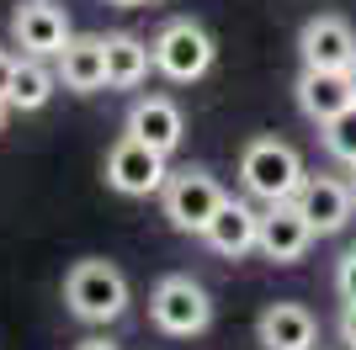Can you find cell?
<instances>
[{
	"label": "cell",
	"mask_w": 356,
	"mask_h": 350,
	"mask_svg": "<svg viewBox=\"0 0 356 350\" xmlns=\"http://www.w3.org/2000/svg\"><path fill=\"white\" fill-rule=\"evenodd\" d=\"M351 186H356V175H351Z\"/></svg>",
	"instance_id": "26"
},
{
	"label": "cell",
	"mask_w": 356,
	"mask_h": 350,
	"mask_svg": "<svg viewBox=\"0 0 356 350\" xmlns=\"http://www.w3.org/2000/svg\"><path fill=\"white\" fill-rule=\"evenodd\" d=\"M298 212L314 223V233H341L356 212V186L351 181H335V175H309L298 186Z\"/></svg>",
	"instance_id": "8"
},
{
	"label": "cell",
	"mask_w": 356,
	"mask_h": 350,
	"mask_svg": "<svg viewBox=\"0 0 356 350\" xmlns=\"http://www.w3.org/2000/svg\"><path fill=\"white\" fill-rule=\"evenodd\" d=\"M74 350H118V345H112V340H80Z\"/></svg>",
	"instance_id": "22"
},
{
	"label": "cell",
	"mask_w": 356,
	"mask_h": 350,
	"mask_svg": "<svg viewBox=\"0 0 356 350\" xmlns=\"http://www.w3.org/2000/svg\"><path fill=\"white\" fill-rule=\"evenodd\" d=\"M229 202L218 186V175H208L202 165H186V170H176L170 181H165L160 191V207H165V218H170V228L176 233H208V223L218 218V207Z\"/></svg>",
	"instance_id": "3"
},
{
	"label": "cell",
	"mask_w": 356,
	"mask_h": 350,
	"mask_svg": "<svg viewBox=\"0 0 356 350\" xmlns=\"http://www.w3.org/2000/svg\"><path fill=\"white\" fill-rule=\"evenodd\" d=\"M149 319H154L160 335L192 340V335H202L213 324V303H208V292H202V281L165 276L160 287H154V297H149Z\"/></svg>",
	"instance_id": "5"
},
{
	"label": "cell",
	"mask_w": 356,
	"mask_h": 350,
	"mask_svg": "<svg viewBox=\"0 0 356 350\" xmlns=\"http://www.w3.org/2000/svg\"><path fill=\"white\" fill-rule=\"evenodd\" d=\"M255 335L266 350H314L319 340V319H314L303 303H271L261 319H255Z\"/></svg>",
	"instance_id": "12"
},
{
	"label": "cell",
	"mask_w": 356,
	"mask_h": 350,
	"mask_svg": "<svg viewBox=\"0 0 356 350\" xmlns=\"http://www.w3.org/2000/svg\"><path fill=\"white\" fill-rule=\"evenodd\" d=\"M335 292H341V303H356V244L341 255V265H335Z\"/></svg>",
	"instance_id": "19"
},
{
	"label": "cell",
	"mask_w": 356,
	"mask_h": 350,
	"mask_svg": "<svg viewBox=\"0 0 356 350\" xmlns=\"http://www.w3.org/2000/svg\"><path fill=\"white\" fill-rule=\"evenodd\" d=\"M11 74H16V58L6 53V48H0V96H6V90H11Z\"/></svg>",
	"instance_id": "21"
},
{
	"label": "cell",
	"mask_w": 356,
	"mask_h": 350,
	"mask_svg": "<svg viewBox=\"0 0 356 350\" xmlns=\"http://www.w3.org/2000/svg\"><path fill=\"white\" fill-rule=\"evenodd\" d=\"M59 80L74 96L102 90L106 85V38H70L59 53Z\"/></svg>",
	"instance_id": "15"
},
{
	"label": "cell",
	"mask_w": 356,
	"mask_h": 350,
	"mask_svg": "<svg viewBox=\"0 0 356 350\" xmlns=\"http://www.w3.org/2000/svg\"><path fill=\"white\" fill-rule=\"evenodd\" d=\"M54 80L59 74L48 69L43 58H16V74H11V90H6V101H11V112H38V106H48V96H54Z\"/></svg>",
	"instance_id": "17"
},
{
	"label": "cell",
	"mask_w": 356,
	"mask_h": 350,
	"mask_svg": "<svg viewBox=\"0 0 356 350\" xmlns=\"http://www.w3.org/2000/svg\"><path fill=\"white\" fill-rule=\"evenodd\" d=\"M314 239H319V233L298 212V202H271L266 212H261V239H255V249H261L271 265H293V260L309 255Z\"/></svg>",
	"instance_id": "7"
},
{
	"label": "cell",
	"mask_w": 356,
	"mask_h": 350,
	"mask_svg": "<svg viewBox=\"0 0 356 350\" xmlns=\"http://www.w3.org/2000/svg\"><path fill=\"white\" fill-rule=\"evenodd\" d=\"M11 38L16 48H27L32 58H59L64 43H70V22L54 0H27V6H16L11 16Z\"/></svg>",
	"instance_id": "9"
},
{
	"label": "cell",
	"mask_w": 356,
	"mask_h": 350,
	"mask_svg": "<svg viewBox=\"0 0 356 350\" xmlns=\"http://www.w3.org/2000/svg\"><path fill=\"white\" fill-rule=\"evenodd\" d=\"M213 58H218V48H213L208 27H197L192 16L165 22L160 38H154V69H160L165 80H176V85H192V80H202V74L213 69Z\"/></svg>",
	"instance_id": "4"
},
{
	"label": "cell",
	"mask_w": 356,
	"mask_h": 350,
	"mask_svg": "<svg viewBox=\"0 0 356 350\" xmlns=\"http://www.w3.org/2000/svg\"><path fill=\"white\" fill-rule=\"evenodd\" d=\"M128 133L144 138L149 149H160V154H176L181 138H186V117H181L176 101H165V96H144V101L128 112Z\"/></svg>",
	"instance_id": "14"
},
{
	"label": "cell",
	"mask_w": 356,
	"mask_h": 350,
	"mask_svg": "<svg viewBox=\"0 0 356 350\" xmlns=\"http://www.w3.org/2000/svg\"><path fill=\"white\" fill-rule=\"evenodd\" d=\"M64 303H70L74 319H86V324H112L128 308V276L112 260H80L64 276Z\"/></svg>",
	"instance_id": "2"
},
{
	"label": "cell",
	"mask_w": 356,
	"mask_h": 350,
	"mask_svg": "<svg viewBox=\"0 0 356 350\" xmlns=\"http://www.w3.org/2000/svg\"><path fill=\"white\" fill-rule=\"evenodd\" d=\"M325 149H330V160H341L346 170H356V101L341 117L325 122Z\"/></svg>",
	"instance_id": "18"
},
{
	"label": "cell",
	"mask_w": 356,
	"mask_h": 350,
	"mask_svg": "<svg viewBox=\"0 0 356 350\" xmlns=\"http://www.w3.org/2000/svg\"><path fill=\"white\" fill-rule=\"evenodd\" d=\"M202 239H208L213 255L239 260V255H250L255 239H261V212H255L250 202H234V197H229V202L218 207V218L208 223V233H202Z\"/></svg>",
	"instance_id": "13"
},
{
	"label": "cell",
	"mask_w": 356,
	"mask_h": 350,
	"mask_svg": "<svg viewBox=\"0 0 356 350\" xmlns=\"http://www.w3.org/2000/svg\"><path fill=\"white\" fill-rule=\"evenodd\" d=\"M298 53H303V69H351L356 58V32L341 16H314L303 38H298Z\"/></svg>",
	"instance_id": "10"
},
{
	"label": "cell",
	"mask_w": 356,
	"mask_h": 350,
	"mask_svg": "<svg viewBox=\"0 0 356 350\" xmlns=\"http://www.w3.org/2000/svg\"><path fill=\"white\" fill-rule=\"evenodd\" d=\"M351 101H356V90H351V74L346 69H303L298 74V106L319 128H325L330 117H341Z\"/></svg>",
	"instance_id": "11"
},
{
	"label": "cell",
	"mask_w": 356,
	"mask_h": 350,
	"mask_svg": "<svg viewBox=\"0 0 356 350\" xmlns=\"http://www.w3.org/2000/svg\"><path fill=\"white\" fill-rule=\"evenodd\" d=\"M6 117H11V101H6V96H0V128H6Z\"/></svg>",
	"instance_id": "23"
},
{
	"label": "cell",
	"mask_w": 356,
	"mask_h": 350,
	"mask_svg": "<svg viewBox=\"0 0 356 350\" xmlns=\"http://www.w3.org/2000/svg\"><path fill=\"white\" fill-rule=\"evenodd\" d=\"M149 69H154V43H144V38H134V32L106 38V85H112V90L144 85Z\"/></svg>",
	"instance_id": "16"
},
{
	"label": "cell",
	"mask_w": 356,
	"mask_h": 350,
	"mask_svg": "<svg viewBox=\"0 0 356 350\" xmlns=\"http://www.w3.org/2000/svg\"><path fill=\"white\" fill-rule=\"evenodd\" d=\"M341 340L346 350H356V303H341Z\"/></svg>",
	"instance_id": "20"
},
{
	"label": "cell",
	"mask_w": 356,
	"mask_h": 350,
	"mask_svg": "<svg viewBox=\"0 0 356 350\" xmlns=\"http://www.w3.org/2000/svg\"><path fill=\"white\" fill-rule=\"evenodd\" d=\"M165 160H170V154L149 149L144 138L128 133V138H118L112 154H106V186L118 191V197H154V191H165V181H170Z\"/></svg>",
	"instance_id": "6"
},
{
	"label": "cell",
	"mask_w": 356,
	"mask_h": 350,
	"mask_svg": "<svg viewBox=\"0 0 356 350\" xmlns=\"http://www.w3.org/2000/svg\"><path fill=\"white\" fill-rule=\"evenodd\" d=\"M346 74H351V90H356V58H351V69H346Z\"/></svg>",
	"instance_id": "25"
},
{
	"label": "cell",
	"mask_w": 356,
	"mask_h": 350,
	"mask_svg": "<svg viewBox=\"0 0 356 350\" xmlns=\"http://www.w3.org/2000/svg\"><path fill=\"white\" fill-rule=\"evenodd\" d=\"M106 6H144V0H106Z\"/></svg>",
	"instance_id": "24"
},
{
	"label": "cell",
	"mask_w": 356,
	"mask_h": 350,
	"mask_svg": "<svg viewBox=\"0 0 356 350\" xmlns=\"http://www.w3.org/2000/svg\"><path fill=\"white\" fill-rule=\"evenodd\" d=\"M239 181H245V191L255 202L271 207V202H293L309 175H303V160H298L293 144H282V138H250L245 154H239Z\"/></svg>",
	"instance_id": "1"
}]
</instances>
